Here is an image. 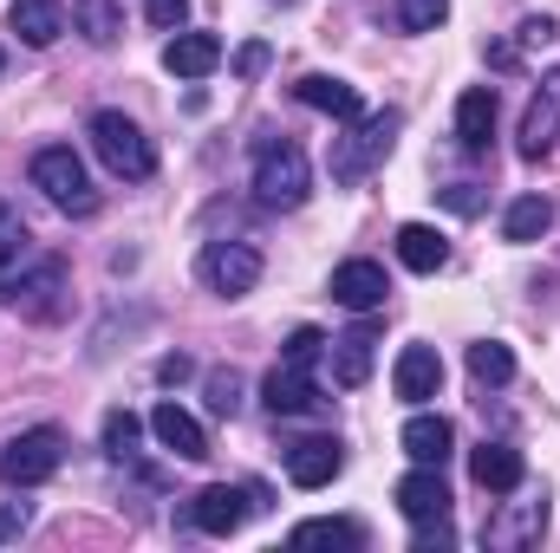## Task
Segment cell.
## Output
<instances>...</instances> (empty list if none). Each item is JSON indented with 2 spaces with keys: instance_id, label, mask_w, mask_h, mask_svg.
<instances>
[{
  "instance_id": "obj_4",
  "label": "cell",
  "mask_w": 560,
  "mask_h": 553,
  "mask_svg": "<svg viewBox=\"0 0 560 553\" xmlns=\"http://www.w3.org/2000/svg\"><path fill=\"white\" fill-rule=\"evenodd\" d=\"M59 462H66V430L39 423V430H20V436L0 449V482H13V489H39L46 475H59Z\"/></svg>"
},
{
  "instance_id": "obj_22",
  "label": "cell",
  "mask_w": 560,
  "mask_h": 553,
  "mask_svg": "<svg viewBox=\"0 0 560 553\" xmlns=\"http://www.w3.org/2000/svg\"><path fill=\"white\" fill-rule=\"evenodd\" d=\"M7 26H13L26 46H52V39L66 33V13H59V0H13V7H7Z\"/></svg>"
},
{
  "instance_id": "obj_11",
  "label": "cell",
  "mask_w": 560,
  "mask_h": 553,
  "mask_svg": "<svg viewBox=\"0 0 560 553\" xmlns=\"http://www.w3.org/2000/svg\"><path fill=\"white\" fill-rule=\"evenodd\" d=\"M555 138H560V66L541 79V92L522 111V156H548Z\"/></svg>"
},
{
  "instance_id": "obj_41",
  "label": "cell",
  "mask_w": 560,
  "mask_h": 553,
  "mask_svg": "<svg viewBox=\"0 0 560 553\" xmlns=\"http://www.w3.org/2000/svg\"><path fill=\"white\" fill-rule=\"evenodd\" d=\"M0 72H7V46H0Z\"/></svg>"
},
{
  "instance_id": "obj_18",
  "label": "cell",
  "mask_w": 560,
  "mask_h": 553,
  "mask_svg": "<svg viewBox=\"0 0 560 553\" xmlns=\"http://www.w3.org/2000/svg\"><path fill=\"white\" fill-rule=\"evenodd\" d=\"M300 105H313V111H326V118H339V125H352L365 105H359V85H346V79H332V72H306L300 85Z\"/></svg>"
},
{
  "instance_id": "obj_42",
  "label": "cell",
  "mask_w": 560,
  "mask_h": 553,
  "mask_svg": "<svg viewBox=\"0 0 560 553\" xmlns=\"http://www.w3.org/2000/svg\"><path fill=\"white\" fill-rule=\"evenodd\" d=\"M275 7H280V0H275Z\"/></svg>"
},
{
  "instance_id": "obj_23",
  "label": "cell",
  "mask_w": 560,
  "mask_h": 553,
  "mask_svg": "<svg viewBox=\"0 0 560 553\" xmlns=\"http://www.w3.org/2000/svg\"><path fill=\"white\" fill-rule=\"evenodd\" d=\"M398 261H405L411 274H436V268L450 261V242H443L430 222H405V228H398Z\"/></svg>"
},
{
  "instance_id": "obj_14",
  "label": "cell",
  "mask_w": 560,
  "mask_h": 553,
  "mask_svg": "<svg viewBox=\"0 0 560 553\" xmlns=\"http://www.w3.org/2000/svg\"><path fill=\"white\" fill-rule=\"evenodd\" d=\"M326 358H332V385L359 391V385L372 378V358H378V332H372V326H352V332H339V339L326 345Z\"/></svg>"
},
{
  "instance_id": "obj_2",
  "label": "cell",
  "mask_w": 560,
  "mask_h": 553,
  "mask_svg": "<svg viewBox=\"0 0 560 553\" xmlns=\"http://www.w3.org/2000/svg\"><path fill=\"white\" fill-rule=\"evenodd\" d=\"M33 189L59 209V215H92L98 209V189H92V176H85V163L66 150V143H52V150H39L33 156Z\"/></svg>"
},
{
  "instance_id": "obj_37",
  "label": "cell",
  "mask_w": 560,
  "mask_h": 553,
  "mask_svg": "<svg viewBox=\"0 0 560 553\" xmlns=\"http://www.w3.org/2000/svg\"><path fill=\"white\" fill-rule=\"evenodd\" d=\"M443 202H450L456 215H476V209H482V196H476V183H450V189H443Z\"/></svg>"
},
{
  "instance_id": "obj_7",
  "label": "cell",
  "mask_w": 560,
  "mask_h": 553,
  "mask_svg": "<svg viewBox=\"0 0 560 553\" xmlns=\"http://www.w3.org/2000/svg\"><path fill=\"white\" fill-rule=\"evenodd\" d=\"M196 274L209 280V293L242 299V293H255V286H261V255H255L248 242H209V248H202V261H196Z\"/></svg>"
},
{
  "instance_id": "obj_8",
  "label": "cell",
  "mask_w": 560,
  "mask_h": 553,
  "mask_svg": "<svg viewBox=\"0 0 560 553\" xmlns=\"http://www.w3.org/2000/svg\"><path fill=\"white\" fill-rule=\"evenodd\" d=\"M261 508V489H235V482H209L196 502H189V521L202 528V534H215V541H229L248 515Z\"/></svg>"
},
{
  "instance_id": "obj_39",
  "label": "cell",
  "mask_w": 560,
  "mask_h": 553,
  "mask_svg": "<svg viewBox=\"0 0 560 553\" xmlns=\"http://www.w3.org/2000/svg\"><path fill=\"white\" fill-rule=\"evenodd\" d=\"M156 378H163V385H183V378H189V358H183V352H170V358L156 365Z\"/></svg>"
},
{
  "instance_id": "obj_17",
  "label": "cell",
  "mask_w": 560,
  "mask_h": 553,
  "mask_svg": "<svg viewBox=\"0 0 560 553\" xmlns=\"http://www.w3.org/2000/svg\"><path fill=\"white\" fill-rule=\"evenodd\" d=\"M215 66H222V39L215 33H176L163 46V72L170 79H209Z\"/></svg>"
},
{
  "instance_id": "obj_25",
  "label": "cell",
  "mask_w": 560,
  "mask_h": 553,
  "mask_svg": "<svg viewBox=\"0 0 560 553\" xmlns=\"http://www.w3.org/2000/svg\"><path fill=\"white\" fill-rule=\"evenodd\" d=\"M72 26L92 39V46H112L125 33V0H72Z\"/></svg>"
},
{
  "instance_id": "obj_15",
  "label": "cell",
  "mask_w": 560,
  "mask_h": 553,
  "mask_svg": "<svg viewBox=\"0 0 560 553\" xmlns=\"http://www.w3.org/2000/svg\"><path fill=\"white\" fill-rule=\"evenodd\" d=\"M469 475H476V489H489V495H515V489L528 482V462H522V449H509V443H482V449L469 456Z\"/></svg>"
},
{
  "instance_id": "obj_27",
  "label": "cell",
  "mask_w": 560,
  "mask_h": 553,
  "mask_svg": "<svg viewBox=\"0 0 560 553\" xmlns=\"http://www.w3.org/2000/svg\"><path fill=\"white\" fill-rule=\"evenodd\" d=\"M541 528H548V502H528L515 521H495V528H482V541H489V548H522V541H535Z\"/></svg>"
},
{
  "instance_id": "obj_29",
  "label": "cell",
  "mask_w": 560,
  "mask_h": 553,
  "mask_svg": "<svg viewBox=\"0 0 560 553\" xmlns=\"http://www.w3.org/2000/svg\"><path fill=\"white\" fill-rule=\"evenodd\" d=\"M138 443H143V423L131 411H105V456L112 462H131L138 456Z\"/></svg>"
},
{
  "instance_id": "obj_38",
  "label": "cell",
  "mask_w": 560,
  "mask_h": 553,
  "mask_svg": "<svg viewBox=\"0 0 560 553\" xmlns=\"http://www.w3.org/2000/svg\"><path fill=\"white\" fill-rule=\"evenodd\" d=\"M20 528H26V502H7V508H0V548L20 541Z\"/></svg>"
},
{
  "instance_id": "obj_33",
  "label": "cell",
  "mask_w": 560,
  "mask_h": 553,
  "mask_svg": "<svg viewBox=\"0 0 560 553\" xmlns=\"http://www.w3.org/2000/svg\"><path fill=\"white\" fill-rule=\"evenodd\" d=\"M209 411L215 416L242 411V378H235V372H215V378H209Z\"/></svg>"
},
{
  "instance_id": "obj_31",
  "label": "cell",
  "mask_w": 560,
  "mask_h": 553,
  "mask_svg": "<svg viewBox=\"0 0 560 553\" xmlns=\"http://www.w3.org/2000/svg\"><path fill=\"white\" fill-rule=\"evenodd\" d=\"M443 13H450V0H398V20H405L411 33H436Z\"/></svg>"
},
{
  "instance_id": "obj_20",
  "label": "cell",
  "mask_w": 560,
  "mask_h": 553,
  "mask_svg": "<svg viewBox=\"0 0 560 553\" xmlns=\"http://www.w3.org/2000/svg\"><path fill=\"white\" fill-rule=\"evenodd\" d=\"M398 508L411 515V521H436V515H450V489H443V475L418 462L405 482H398Z\"/></svg>"
},
{
  "instance_id": "obj_1",
  "label": "cell",
  "mask_w": 560,
  "mask_h": 553,
  "mask_svg": "<svg viewBox=\"0 0 560 553\" xmlns=\"http://www.w3.org/2000/svg\"><path fill=\"white\" fill-rule=\"evenodd\" d=\"M398 131H405V111H398V105H385V111H372V118H352V131L332 138V183H359V176H372V169L392 156Z\"/></svg>"
},
{
  "instance_id": "obj_36",
  "label": "cell",
  "mask_w": 560,
  "mask_h": 553,
  "mask_svg": "<svg viewBox=\"0 0 560 553\" xmlns=\"http://www.w3.org/2000/svg\"><path fill=\"white\" fill-rule=\"evenodd\" d=\"M515 33H522V46H555V39H560V26L548 20V13H535V20H522ZM522 46H515V52H522Z\"/></svg>"
},
{
  "instance_id": "obj_26",
  "label": "cell",
  "mask_w": 560,
  "mask_h": 553,
  "mask_svg": "<svg viewBox=\"0 0 560 553\" xmlns=\"http://www.w3.org/2000/svg\"><path fill=\"white\" fill-rule=\"evenodd\" d=\"M469 378H476V385H509V378H515V352H509L502 339H476V345H469Z\"/></svg>"
},
{
  "instance_id": "obj_5",
  "label": "cell",
  "mask_w": 560,
  "mask_h": 553,
  "mask_svg": "<svg viewBox=\"0 0 560 553\" xmlns=\"http://www.w3.org/2000/svg\"><path fill=\"white\" fill-rule=\"evenodd\" d=\"M306 183H313V169H306L300 143H261V156H255V196L268 209H300Z\"/></svg>"
},
{
  "instance_id": "obj_16",
  "label": "cell",
  "mask_w": 560,
  "mask_h": 553,
  "mask_svg": "<svg viewBox=\"0 0 560 553\" xmlns=\"http://www.w3.org/2000/svg\"><path fill=\"white\" fill-rule=\"evenodd\" d=\"M150 430H156V443H163L170 456H183V462H202V456H209V430L183 411V404H156V411H150Z\"/></svg>"
},
{
  "instance_id": "obj_9",
  "label": "cell",
  "mask_w": 560,
  "mask_h": 553,
  "mask_svg": "<svg viewBox=\"0 0 560 553\" xmlns=\"http://www.w3.org/2000/svg\"><path fill=\"white\" fill-rule=\"evenodd\" d=\"M339 469H346L339 436H306V443L287 449V482H293V489H326Z\"/></svg>"
},
{
  "instance_id": "obj_24",
  "label": "cell",
  "mask_w": 560,
  "mask_h": 553,
  "mask_svg": "<svg viewBox=\"0 0 560 553\" xmlns=\"http://www.w3.org/2000/svg\"><path fill=\"white\" fill-rule=\"evenodd\" d=\"M548 228H555V202H548V196H515V202H509V215H502V235H509L515 248L541 242Z\"/></svg>"
},
{
  "instance_id": "obj_30",
  "label": "cell",
  "mask_w": 560,
  "mask_h": 553,
  "mask_svg": "<svg viewBox=\"0 0 560 553\" xmlns=\"http://www.w3.org/2000/svg\"><path fill=\"white\" fill-rule=\"evenodd\" d=\"M26 242H33V235H26V222H20L13 209H0V280H7L13 261H26Z\"/></svg>"
},
{
  "instance_id": "obj_35",
  "label": "cell",
  "mask_w": 560,
  "mask_h": 553,
  "mask_svg": "<svg viewBox=\"0 0 560 553\" xmlns=\"http://www.w3.org/2000/svg\"><path fill=\"white\" fill-rule=\"evenodd\" d=\"M143 13H150V26L176 33V26H183V13H189V0H143Z\"/></svg>"
},
{
  "instance_id": "obj_13",
  "label": "cell",
  "mask_w": 560,
  "mask_h": 553,
  "mask_svg": "<svg viewBox=\"0 0 560 553\" xmlns=\"http://www.w3.org/2000/svg\"><path fill=\"white\" fill-rule=\"evenodd\" d=\"M392 385H398L405 404H430V398L443 391V358H436V345H405L398 365H392Z\"/></svg>"
},
{
  "instance_id": "obj_19",
  "label": "cell",
  "mask_w": 560,
  "mask_h": 553,
  "mask_svg": "<svg viewBox=\"0 0 560 553\" xmlns=\"http://www.w3.org/2000/svg\"><path fill=\"white\" fill-rule=\"evenodd\" d=\"M398 443H405V456H411V462H430V469H443V456H450L456 430H450V416L418 411L411 423H405V430H398Z\"/></svg>"
},
{
  "instance_id": "obj_21",
  "label": "cell",
  "mask_w": 560,
  "mask_h": 553,
  "mask_svg": "<svg viewBox=\"0 0 560 553\" xmlns=\"http://www.w3.org/2000/svg\"><path fill=\"white\" fill-rule=\"evenodd\" d=\"M456 138H463V150H489V138H495V92L489 85H469L456 98Z\"/></svg>"
},
{
  "instance_id": "obj_10",
  "label": "cell",
  "mask_w": 560,
  "mask_h": 553,
  "mask_svg": "<svg viewBox=\"0 0 560 553\" xmlns=\"http://www.w3.org/2000/svg\"><path fill=\"white\" fill-rule=\"evenodd\" d=\"M261 404L275 416H306V411H319L326 398H319V385H313L306 365H287V358H280L275 372H268V385H261Z\"/></svg>"
},
{
  "instance_id": "obj_6",
  "label": "cell",
  "mask_w": 560,
  "mask_h": 553,
  "mask_svg": "<svg viewBox=\"0 0 560 553\" xmlns=\"http://www.w3.org/2000/svg\"><path fill=\"white\" fill-rule=\"evenodd\" d=\"M59 293H66V261H52V255H39L33 268L20 261L13 274L0 280V299L20 306V313H33V319H52L59 313Z\"/></svg>"
},
{
  "instance_id": "obj_34",
  "label": "cell",
  "mask_w": 560,
  "mask_h": 553,
  "mask_svg": "<svg viewBox=\"0 0 560 553\" xmlns=\"http://www.w3.org/2000/svg\"><path fill=\"white\" fill-rule=\"evenodd\" d=\"M456 548V534H450V521L436 515V521H418V553H450Z\"/></svg>"
},
{
  "instance_id": "obj_3",
  "label": "cell",
  "mask_w": 560,
  "mask_h": 553,
  "mask_svg": "<svg viewBox=\"0 0 560 553\" xmlns=\"http://www.w3.org/2000/svg\"><path fill=\"white\" fill-rule=\"evenodd\" d=\"M92 150H98V163H105L112 176H125V183H143V176L156 169L150 138H143L125 111H92Z\"/></svg>"
},
{
  "instance_id": "obj_40",
  "label": "cell",
  "mask_w": 560,
  "mask_h": 553,
  "mask_svg": "<svg viewBox=\"0 0 560 553\" xmlns=\"http://www.w3.org/2000/svg\"><path fill=\"white\" fill-rule=\"evenodd\" d=\"M261 66H268V46H242V59H235V72H248V79H255Z\"/></svg>"
},
{
  "instance_id": "obj_28",
  "label": "cell",
  "mask_w": 560,
  "mask_h": 553,
  "mask_svg": "<svg viewBox=\"0 0 560 553\" xmlns=\"http://www.w3.org/2000/svg\"><path fill=\"white\" fill-rule=\"evenodd\" d=\"M293 548H365V534H359V521H300L293 528Z\"/></svg>"
},
{
  "instance_id": "obj_32",
  "label": "cell",
  "mask_w": 560,
  "mask_h": 553,
  "mask_svg": "<svg viewBox=\"0 0 560 553\" xmlns=\"http://www.w3.org/2000/svg\"><path fill=\"white\" fill-rule=\"evenodd\" d=\"M319 352H326V332H319V326H300V332L287 339V365H306V372H313Z\"/></svg>"
},
{
  "instance_id": "obj_12",
  "label": "cell",
  "mask_w": 560,
  "mask_h": 553,
  "mask_svg": "<svg viewBox=\"0 0 560 553\" xmlns=\"http://www.w3.org/2000/svg\"><path fill=\"white\" fill-rule=\"evenodd\" d=\"M385 293H392V280H385V268H378V261H365V255L332 268V299H339V306H352V313L385 306Z\"/></svg>"
}]
</instances>
